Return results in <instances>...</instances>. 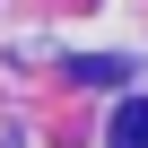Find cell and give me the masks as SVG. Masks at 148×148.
<instances>
[{"label":"cell","mask_w":148,"mask_h":148,"mask_svg":"<svg viewBox=\"0 0 148 148\" xmlns=\"http://www.w3.org/2000/svg\"><path fill=\"white\" fill-rule=\"evenodd\" d=\"M113 139H122V148H148V105H131V113L113 122Z\"/></svg>","instance_id":"1"}]
</instances>
